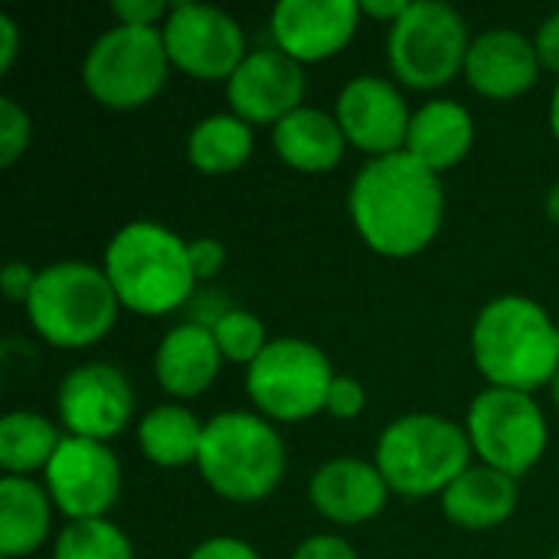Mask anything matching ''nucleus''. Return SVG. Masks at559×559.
Masks as SVG:
<instances>
[{"label":"nucleus","instance_id":"obj_1","mask_svg":"<svg viewBox=\"0 0 559 559\" xmlns=\"http://www.w3.org/2000/svg\"><path fill=\"white\" fill-rule=\"evenodd\" d=\"M439 174L409 151L373 157L350 187V216L364 242L383 255H416L442 226Z\"/></svg>","mask_w":559,"mask_h":559},{"label":"nucleus","instance_id":"obj_2","mask_svg":"<svg viewBox=\"0 0 559 559\" xmlns=\"http://www.w3.org/2000/svg\"><path fill=\"white\" fill-rule=\"evenodd\" d=\"M472 354L491 386L531 393L557 377V324L531 298H495L472 328Z\"/></svg>","mask_w":559,"mask_h":559},{"label":"nucleus","instance_id":"obj_3","mask_svg":"<svg viewBox=\"0 0 559 559\" xmlns=\"http://www.w3.org/2000/svg\"><path fill=\"white\" fill-rule=\"evenodd\" d=\"M105 275L118 301L138 314H167L193 292L187 242L157 223L121 226L105 252Z\"/></svg>","mask_w":559,"mask_h":559},{"label":"nucleus","instance_id":"obj_4","mask_svg":"<svg viewBox=\"0 0 559 559\" xmlns=\"http://www.w3.org/2000/svg\"><path fill=\"white\" fill-rule=\"evenodd\" d=\"M206 485L229 501H262L285 472L278 432L252 413H219L203 426L197 459Z\"/></svg>","mask_w":559,"mask_h":559},{"label":"nucleus","instance_id":"obj_5","mask_svg":"<svg viewBox=\"0 0 559 559\" xmlns=\"http://www.w3.org/2000/svg\"><path fill=\"white\" fill-rule=\"evenodd\" d=\"M118 295L88 262H56L36 275L26 298L33 328L56 347H88L102 341L118 314Z\"/></svg>","mask_w":559,"mask_h":559},{"label":"nucleus","instance_id":"obj_6","mask_svg":"<svg viewBox=\"0 0 559 559\" xmlns=\"http://www.w3.org/2000/svg\"><path fill=\"white\" fill-rule=\"evenodd\" d=\"M472 459V439L449 419L413 413L383 429L377 468L386 485L406 498L445 491Z\"/></svg>","mask_w":559,"mask_h":559},{"label":"nucleus","instance_id":"obj_7","mask_svg":"<svg viewBox=\"0 0 559 559\" xmlns=\"http://www.w3.org/2000/svg\"><path fill=\"white\" fill-rule=\"evenodd\" d=\"M167 46L154 26H128L102 33L82 66L85 88L108 108H138L154 98L167 79Z\"/></svg>","mask_w":559,"mask_h":559},{"label":"nucleus","instance_id":"obj_8","mask_svg":"<svg viewBox=\"0 0 559 559\" xmlns=\"http://www.w3.org/2000/svg\"><path fill=\"white\" fill-rule=\"evenodd\" d=\"M465 20L442 0H416L390 26V66L413 88L445 85L468 56Z\"/></svg>","mask_w":559,"mask_h":559},{"label":"nucleus","instance_id":"obj_9","mask_svg":"<svg viewBox=\"0 0 559 559\" xmlns=\"http://www.w3.org/2000/svg\"><path fill=\"white\" fill-rule=\"evenodd\" d=\"M334 373L328 357L298 337L269 341L265 350L249 364L246 386L252 403L285 423H298L328 406Z\"/></svg>","mask_w":559,"mask_h":559},{"label":"nucleus","instance_id":"obj_10","mask_svg":"<svg viewBox=\"0 0 559 559\" xmlns=\"http://www.w3.org/2000/svg\"><path fill=\"white\" fill-rule=\"evenodd\" d=\"M468 439L485 465L518 478L547 449V419L531 393L491 386L468 409Z\"/></svg>","mask_w":559,"mask_h":559},{"label":"nucleus","instance_id":"obj_11","mask_svg":"<svg viewBox=\"0 0 559 559\" xmlns=\"http://www.w3.org/2000/svg\"><path fill=\"white\" fill-rule=\"evenodd\" d=\"M160 36L170 62L197 79H229L249 56L239 23L206 3H174Z\"/></svg>","mask_w":559,"mask_h":559},{"label":"nucleus","instance_id":"obj_12","mask_svg":"<svg viewBox=\"0 0 559 559\" xmlns=\"http://www.w3.org/2000/svg\"><path fill=\"white\" fill-rule=\"evenodd\" d=\"M46 488L66 518L95 521L115 504L121 468L105 442L69 436L59 442L52 462L46 465Z\"/></svg>","mask_w":559,"mask_h":559},{"label":"nucleus","instance_id":"obj_13","mask_svg":"<svg viewBox=\"0 0 559 559\" xmlns=\"http://www.w3.org/2000/svg\"><path fill=\"white\" fill-rule=\"evenodd\" d=\"M134 409L131 383L118 367L85 364L75 367L59 386V416L79 439L105 442L118 436Z\"/></svg>","mask_w":559,"mask_h":559},{"label":"nucleus","instance_id":"obj_14","mask_svg":"<svg viewBox=\"0 0 559 559\" xmlns=\"http://www.w3.org/2000/svg\"><path fill=\"white\" fill-rule=\"evenodd\" d=\"M305 72L301 62L278 46L249 52L226 79V98L242 121H282L301 108Z\"/></svg>","mask_w":559,"mask_h":559},{"label":"nucleus","instance_id":"obj_15","mask_svg":"<svg viewBox=\"0 0 559 559\" xmlns=\"http://www.w3.org/2000/svg\"><path fill=\"white\" fill-rule=\"evenodd\" d=\"M334 118L341 121L347 141H354L360 151H370L377 157L403 151L413 121L403 95L393 88V82L380 75L350 79L337 95Z\"/></svg>","mask_w":559,"mask_h":559},{"label":"nucleus","instance_id":"obj_16","mask_svg":"<svg viewBox=\"0 0 559 559\" xmlns=\"http://www.w3.org/2000/svg\"><path fill=\"white\" fill-rule=\"evenodd\" d=\"M360 13L354 0H282L272 10V33L292 59L318 62L347 46Z\"/></svg>","mask_w":559,"mask_h":559},{"label":"nucleus","instance_id":"obj_17","mask_svg":"<svg viewBox=\"0 0 559 559\" xmlns=\"http://www.w3.org/2000/svg\"><path fill=\"white\" fill-rule=\"evenodd\" d=\"M540 56L537 46L518 29L481 33L465 56L468 82L491 98H514L537 82Z\"/></svg>","mask_w":559,"mask_h":559},{"label":"nucleus","instance_id":"obj_18","mask_svg":"<svg viewBox=\"0 0 559 559\" xmlns=\"http://www.w3.org/2000/svg\"><path fill=\"white\" fill-rule=\"evenodd\" d=\"M386 478L377 465L360 459H334L324 462L311 478L314 508L337 524H364L377 518L386 504Z\"/></svg>","mask_w":559,"mask_h":559},{"label":"nucleus","instance_id":"obj_19","mask_svg":"<svg viewBox=\"0 0 559 559\" xmlns=\"http://www.w3.org/2000/svg\"><path fill=\"white\" fill-rule=\"evenodd\" d=\"M219 360L223 354L213 337V328L187 321L164 334L154 357V373L167 393L187 400V396H200L216 380Z\"/></svg>","mask_w":559,"mask_h":559},{"label":"nucleus","instance_id":"obj_20","mask_svg":"<svg viewBox=\"0 0 559 559\" xmlns=\"http://www.w3.org/2000/svg\"><path fill=\"white\" fill-rule=\"evenodd\" d=\"M442 508L452 524L465 531H488L504 524L518 504V485L511 475L491 465H468L445 491Z\"/></svg>","mask_w":559,"mask_h":559},{"label":"nucleus","instance_id":"obj_21","mask_svg":"<svg viewBox=\"0 0 559 559\" xmlns=\"http://www.w3.org/2000/svg\"><path fill=\"white\" fill-rule=\"evenodd\" d=\"M472 141H475V124L468 108L449 98H436L413 115L403 151H409L419 164L439 174L455 167L468 154Z\"/></svg>","mask_w":559,"mask_h":559},{"label":"nucleus","instance_id":"obj_22","mask_svg":"<svg viewBox=\"0 0 559 559\" xmlns=\"http://www.w3.org/2000/svg\"><path fill=\"white\" fill-rule=\"evenodd\" d=\"M275 151L298 170H331L344 157V128L318 108H295L272 131Z\"/></svg>","mask_w":559,"mask_h":559},{"label":"nucleus","instance_id":"obj_23","mask_svg":"<svg viewBox=\"0 0 559 559\" xmlns=\"http://www.w3.org/2000/svg\"><path fill=\"white\" fill-rule=\"evenodd\" d=\"M49 534V495L29 478L7 475L0 481V557L33 554Z\"/></svg>","mask_w":559,"mask_h":559},{"label":"nucleus","instance_id":"obj_24","mask_svg":"<svg viewBox=\"0 0 559 559\" xmlns=\"http://www.w3.org/2000/svg\"><path fill=\"white\" fill-rule=\"evenodd\" d=\"M187 154L203 174H229L242 167L252 154L249 121L239 115H210L197 121L187 138Z\"/></svg>","mask_w":559,"mask_h":559},{"label":"nucleus","instance_id":"obj_25","mask_svg":"<svg viewBox=\"0 0 559 559\" xmlns=\"http://www.w3.org/2000/svg\"><path fill=\"white\" fill-rule=\"evenodd\" d=\"M138 439L151 462L174 468V465H187L200 459L203 426L183 406H157L141 419Z\"/></svg>","mask_w":559,"mask_h":559},{"label":"nucleus","instance_id":"obj_26","mask_svg":"<svg viewBox=\"0 0 559 559\" xmlns=\"http://www.w3.org/2000/svg\"><path fill=\"white\" fill-rule=\"evenodd\" d=\"M59 432L39 413H7L0 419V465L26 478V472L46 468L59 449Z\"/></svg>","mask_w":559,"mask_h":559},{"label":"nucleus","instance_id":"obj_27","mask_svg":"<svg viewBox=\"0 0 559 559\" xmlns=\"http://www.w3.org/2000/svg\"><path fill=\"white\" fill-rule=\"evenodd\" d=\"M52 559H134V550L115 524L95 518V521H72L59 534Z\"/></svg>","mask_w":559,"mask_h":559},{"label":"nucleus","instance_id":"obj_28","mask_svg":"<svg viewBox=\"0 0 559 559\" xmlns=\"http://www.w3.org/2000/svg\"><path fill=\"white\" fill-rule=\"evenodd\" d=\"M213 337L219 344V354L236 364H252L265 350V328L249 311H223V318L213 324Z\"/></svg>","mask_w":559,"mask_h":559},{"label":"nucleus","instance_id":"obj_29","mask_svg":"<svg viewBox=\"0 0 559 559\" xmlns=\"http://www.w3.org/2000/svg\"><path fill=\"white\" fill-rule=\"evenodd\" d=\"M29 144V118L13 98H0V167H10Z\"/></svg>","mask_w":559,"mask_h":559},{"label":"nucleus","instance_id":"obj_30","mask_svg":"<svg viewBox=\"0 0 559 559\" xmlns=\"http://www.w3.org/2000/svg\"><path fill=\"white\" fill-rule=\"evenodd\" d=\"M364 406H367L364 386H360L354 377H334L331 393H328V406H324V409H328L331 416H337V419H354V416L364 413Z\"/></svg>","mask_w":559,"mask_h":559},{"label":"nucleus","instance_id":"obj_31","mask_svg":"<svg viewBox=\"0 0 559 559\" xmlns=\"http://www.w3.org/2000/svg\"><path fill=\"white\" fill-rule=\"evenodd\" d=\"M187 249H190V265H193V275H197V278L216 275V272L223 269V262H226V249H223V242L213 239V236L193 239V242H187Z\"/></svg>","mask_w":559,"mask_h":559},{"label":"nucleus","instance_id":"obj_32","mask_svg":"<svg viewBox=\"0 0 559 559\" xmlns=\"http://www.w3.org/2000/svg\"><path fill=\"white\" fill-rule=\"evenodd\" d=\"M292 559H357V554L347 540L331 537V534H318V537L301 540Z\"/></svg>","mask_w":559,"mask_h":559},{"label":"nucleus","instance_id":"obj_33","mask_svg":"<svg viewBox=\"0 0 559 559\" xmlns=\"http://www.w3.org/2000/svg\"><path fill=\"white\" fill-rule=\"evenodd\" d=\"M190 559H262L249 544L236 540V537H213V540H203Z\"/></svg>","mask_w":559,"mask_h":559},{"label":"nucleus","instance_id":"obj_34","mask_svg":"<svg viewBox=\"0 0 559 559\" xmlns=\"http://www.w3.org/2000/svg\"><path fill=\"white\" fill-rule=\"evenodd\" d=\"M36 275H39V272H33V269L23 265V262H7L3 272H0V285H3V292H7V298L26 301L29 292H33V285H36Z\"/></svg>","mask_w":559,"mask_h":559},{"label":"nucleus","instance_id":"obj_35","mask_svg":"<svg viewBox=\"0 0 559 559\" xmlns=\"http://www.w3.org/2000/svg\"><path fill=\"white\" fill-rule=\"evenodd\" d=\"M111 10H115V13L121 16V23H128V26H151V23L164 13V3H160V0H118Z\"/></svg>","mask_w":559,"mask_h":559},{"label":"nucleus","instance_id":"obj_36","mask_svg":"<svg viewBox=\"0 0 559 559\" xmlns=\"http://www.w3.org/2000/svg\"><path fill=\"white\" fill-rule=\"evenodd\" d=\"M534 46H537L540 62L559 72V10L557 13H550V16L540 23V29H537V43H534Z\"/></svg>","mask_w":559,"mask_h":559},{"label":"nucleus","instance_id":"obj_37","mask_svg":"<svg viewBox=\"0 0 559 559\" xmlns=\"http://www.w3.org/2000/svg\"><path fill=\"white\" fill-rule=\"evenodd\" d=\"M16 46H20V33H16V23L0 13V69L7 72L13 66V56H16Z\"/></svg>","mask_w":559,"mask_h":559},{"label":"nucleus","instance_id":"obj_38","mask_svg":"<svg viewBox=\"0 0 559 559\" xmlns=\"http://www.w3.org/2000/svg\"><path fill=\"white\" fill-rule=\"evenodd\" d=\"M406 7H409L406 0H364V3H360V10H364V13H370V16H383V20H393V23L406 13Z\"/></svg>","mask_w":559,"mask_h":559},{"label":"nucleus","instance_id":"obj_39","mask_svg":"<svg viewBox=\"0 0 559 559\" xmlns=\"http://www.w3.org/2000/svg\"><path fill=\"white\" fill-rule=\"evenodd\" d=\"M547 213H550V219L559 223V183L550 190V197H547Z\"/></svg>","mask_w":559,"mask_h":559},{"label":"nucleus","instance_id":"obj_40","mask_svg":"<svg viewBox=\"0 0 559 559\" xmlns=\"http://www.w3.org/2000/svg\"><path fill=\"white\" fill-rule=\"evenodd\" d=\"M550 128H554V134L559 138V85L557 92H554V105H550Z\"/></svg>","mask_w":559,"mask_h":559},{"label":"nucleus","instance_id":"obj_41","mask_svg":"<svg viewBox=\"0 0 559 559\" xmlns=\"http://www.w3.org/2000/svg\"><path fill=\"white\" fill-rule=\"evenodd\" d=\"M554 400H557V406H559V370H557V377H554Z\"/></svg>","mask_w":559,"mask_h":559},{"label":"nucleus","instance_id":"obj_42","mask_svg":"<svg viewBox=\"0 0 559 559\" xmlns=\"http://www.w3.org/2000/svg\"><path fill=\"white\" fill-rule=\"evenodd\" d=\"M550 559H559V554H557V557H550Z\"/></svg>","mask_w":559,"mask_h":559},{"label":"nucleus","instance_id":"obj_43","mask_svg":"<svg viewBox=\"0 0 559 559\" xmlns=\"http://www.w3.org/2000/svg\"><path fill=\"white\" fill-rule=\"evenodd\" d=\"M557 334H559V324H557Z\"/></svg>","mask_w":559,"mask_h":559}]
</instances>
